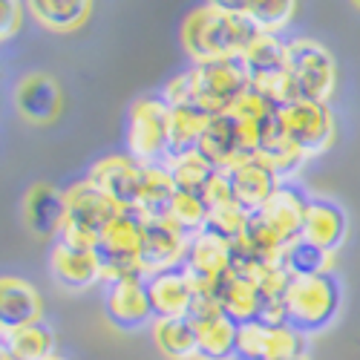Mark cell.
Masks as SVG:
<instances>
[{
	"label": "cell",
	"mask_w": 360,
	"mask_h": 360,
	"mask_svg": "<svg viewBox=\"0 0 360 360\" xmlns=\"http://www.w3.org/2000/svg\"><path fill=\"white\" fill-rule=\"evenodd\" d=\"M248 89L251 75L243 58H222L176 75L165 89V101L170 107H196L214 118L231 112Z\"/></svg>",
	"instance_id": "1"
},
{
	"label": "cell",
	"mask_w": 360,
	"mask_h": 360,
	"mask_svg": "<svg viewBox=\"0 0 360 360\" xmlns=\"http://www.w3.org/2000/svg\"><path fill=\"white\" fill-rule=\"evenodd\" d=\"M257 26L248 20L243 4H207L188 15L182 44L196 64L243 58L257 38Z\"/></svg>",
	"instance_id": "2"
},
{
	"label": "cell",
	"mask_w": 360,
	"mask_h": 360,
	"mask_svg": "<svg viewBox=\"0 0 360 360\" xmlns=\"http://www.w3.org/2000/svg\"><path fill=\"white\" fill-rule=\"evenodd\" d=\"M64 196H67V222L58 243H67L72 248L93 251L104 239V233L118 222V217L127 214L110 196H104L89 179L70 188Z\"/></svg>",
	"instance_id": "3"
},
{
	"label": "cell",
	"mask_w": 360,
	"mask_h": 360,
	"mask_svg": "<svg viewBox=\"0 0 360 360\" xmlns=\"http://www.w3.org/2000/svg\"><path fill=\"white\" fill-rule=\"evenodd\" d=\"M340 309V285L332 274L291 280L288 288V326L300 335H314L338 317Z\"/></svg>",
	"instance_id": "4"
},
{
	"label": "cell",
	"mask_w": 360,
	"mask_h": 360,
	"mask_svg": "<svg viewBox=\"0 0 360 360\" xmlns=\"http://www.w3.org/2000/svg\"><path fill=\"white\" fill-rule=\"evenodd\" d=\"M101 280L122 283V280H144L141 268V217L127 211L104 233V239L93 248Z\"/></svg>",
	"instance_id": "5"
},
{
	"label": "cell",
	"mask_w": 360,
	"mask_h": 360,
	"mask_svg": "<svg viewBox=\"0 0 360 360\" xmlns=\"http://www.w3.org/2000/svg\"><path fill=\"white\" fill-rule=\"evenodd\" d=\"M285 72L291 75L303 101H323L326 104L328 96L335 93V81H338L335 58L317 41H309V38L291 41L288 55H285Z\"/></svg>",
	"instance_id": "6"
},
{
	"label": "cell",
	"mask_w": 360,
	"mask_h": 360,
	"mask_svg": "<svg viewBox=\"0 0 360 360\" xmlns=\"http://www.w3.org/2000/svg\"><path fill=\"white\" fill-rule=\"evenodd\" d=\"M130 156L150 167L170 159V104L165 98H141L130 110Z\"/></svg>",
	"instance_id": "7"
},
{
	"label": "cell",
	"mask_w": 360,
	"mask_h": 360,
	"mask_svg": "<svg viewBox=\"0 0 360 360\" xmlns=\"http://www.w3.org/2000/svg\"><path fill=\"white\" fill-rule=\"evenodd\" d=\"M285 139L303 153L306 159L326 153L335 141V118L323 101H294L277 110Z\"/></svg>",
	"instance_id": "8"
},
{
	"label": "cell",
	"mask_w": 360,
	"mask_h": 360,
	"mask_svg": "<svg viewBox=\"0 0 360 360\" xmlns=\"http://www.w3.org/2000/svg\"><path fill=\"white\" fill-rule=\"evenodd\" d=\"M188 320L199 335V357L207 360H233L236 357V335L239 326L222 314L217 300L205 291H196Z\"/></svg>",
	"instance_id": "9"
},
{
	"label": "cell",
	"mask_w": 360,
	"mask_h": 360,
	"mask_svg": "<svg viewBox=\"0 0 360 360\" xmlns=\"http://www.w3.org/2000/svg\"><path fill=\"white\" fill-rule=\"evenodd\" d=\"M236 357L239 360H303L306 338L291 326H265L245 323L236 335Z\"/></svg>",
	"instance_id": "10"
},
{
	"label": "cell",
	"mask_w": 360,
	"mask_h": 360,
	"mask_svg": "<svg viewBox=\"0 0 360 360\" xmlns=\"http://www.w3.org/2000/svg\"><path fill=\"white\" fill-rule=\"evenodd\" d=\"M191 236L170 219H141V268L144 277L170 271L188 257Z\"/></svg>",
	"instance_id": "11"
},
{
	"label": "cell",
	"mask_w": 360,
	"mask_h": 360,
	"mask_svg": "<svg viewBox=\"0 0 360 360\" xmlns=\"http://www.w3.org/2000/svg\"><path fill=\"white\" fill-rule=\"evenodd\" d=\"M225 173L231 179L233 199L245 214L262 211V207L274 199V193L283 188V179L277 176V170L268 165L262 156H251V159L236 162Z\"/></svg>",
	"instance_id": "12"
},
{
	"label": "cell",
	"mask_w": 360,
	"mask_h": 360,
	"mask_svg": "<svg viewBox=\"0 0 360 360\" xmlns=\"http://www.w3.org/2000/svg\"><path fill=\"white\" fill-rule=\"evenodd\" d=\"M141 179H144V165H139L133 156H107L89 173V182L124 211H136Z\"/></svg>",
	"instance_id": "13"
},
{
	"label": "cell",
	"mask_w": 360,
	"mask_h": 360,
	"mask_svg": "<svg viewBox=\"0 0 360 360\" xmlns=\"http://www.w3.org/2000/svg\"><path fill=\"white\" fill-rule=\"evenodd\" d=\"M185 265H188L185 271H188L193 288L211 294L214 283L222 274H228V268H231V243H225L222 236H217L211 231H202L191 239Z\"/></svg>",
	"instance_id": "14"
},
{
	"label": "cell",
	"mask_w": 360,
	"mask_h": 360,
	"mask_svg": "<svg viewBox=\"0 0 360 360\" xmlns=\"http://www.w3.org/2000/svg\"><path fill=\"white\" fill-rule=\"evenodd\" d=\"M44 303L35 285L20 277H0V338L41 323Z\"/></svg>",
	"instance_id": "15"
},
{
	"label": "cell",
	"mask_w": 360,
	"mask_h": 360,
	"mask_svg": "<svg viewBox=\"0 0 360 360\" xmlns=\"http://www.w3.org/2000/svg\"><path fill=\"white\" fill-rule=\"evenodd\" d=\"M61 86L44 72L26 75L15 86V107L29 124H52L61 112Z\"/></svg>",
	"instance_id": "16"
},
{
	"label": "cell",
	"mask_w": 360,
	"mask_h": 360,
	"mask_svg": "<svg viewBox=\"0 0 360 360\" xmlns=\"http://www.w3.org/2000/svg\"><path fill=\"white\" fill-rule=\"evenodd\" d=\"M147 297H150V309H153L156 320H170V317H188L191 303L196 297V288L188 277V271H170L147 277Z\"/></svg>",
	"instance_id": "17"
},
{
	"label": "cell",
	"mask_w": 360,
	"mask_h": 360,
	"mask_svg": "<svg viewBox=\"0 0 360 360\" xmlns=\"http://www.w3.org/2000/svg\"><path fill=\"white\" fill-rule=\"evenodd\" d=\"M67 222V196L52 185H35L26 196V225L41 239H61Z\"/></svg>",
	"instance_id": "18"
},
{
	"label": "cell",
	"mask_w": 360,
	"mask_h": 360,
	"mask_svg": "<svg viewBox=\"0 0 360 360\" xmlns=\"http://www.w3.org/2000/svg\"><path fill=\"white\" fill-rule=\"evenodd\" d=\"M211 297L217 300L222 314L228 320H233L236 326L257 323V317H259V288L251 280H243L228 271L214 283Z\"/></svg>",
	"instance_id": "19"
},
{
	"label": "cell",
	"mask_w": 360,
	"mask_h": 360,
	"mask_svg": "<svg viewBox=\"0 0 360 360\" xmlns=\"http://www.w3.org/2000/svg\"><path fill=\"white\" fill-rule=\"evenodd\" d=\"M306 199L300 196L297 191H291V188H280L277 193H274V199L268 202L262 211H257L259 214V219L268 225V231H271L280 243H283V248L288 245V243H294V239H300L303 236V217H306Z\"/></svg>",
	"instance_id": "20"
},
{
	"label": "cell",
	"mask_w": 360,
	"mask_h": 360,
	"mask_svg": "<svg viewBox=\"0 0 360 360\" xmlns=\"http://www.w3.org/2000/svg\"><path fill=\"white\" fill-rule=\"evenodd\" d=\"M52 274L67 291H84L101 280V268H98L96 251H84L67 243H58L52 251Z\"/></svg>",
	"instance_id": "21"
},
{
	"label": "cell",
	"mask_w": 360,
	"mask_h": 360,
	"mask_svg": "<svg viewBox=\"0 0 360 360\" xmlns=\"http://www.w3.org/2000/svg\"><path fill=\"white\" fill-rule=\"evenodd\" d=\"M107 314L115 326L122 328H136L144 320L153 317L147 297V280H122L112 283L107 291Z\"/></svg>",
	"instance_id": "22"
},
{
	"label": "cell",
	"mask_w": 360,
	"mask_h": 360,
	"mask_svg": "<svg viewBox=\"0 0 360 360\" xmlns=\"http://www.w3.org/2000/svg\"><path fill=\"white\" fill-rule=\"evenodd\" d=\"M346 214L332 202H309L306 217H303V239H309L311 245L335 254L340 243L346 239Z\"/></svg>",
	"instance_id": "23"
},
{
	"label": "cell",
	"mask_w": 360,
	"mask_h": 360,
	"mask_svg": "<svg viewBox=\"0 0 360 360\" xmlns=\"http://www.w3.org/2000/svg\"><path fill=\"white\" fill-rule=\"evenodd\" d=\"M173 199H176V182H173L167 165L144 167L141 193H139V205L133 214H139L141 219H167Z\"/></svg>",
	"instance_id": "24"
},
{
	"label": "cell",
	"mask_w": 360,
	"mask_h": 360,
	"mask_svg": "<svg viewBox=\"0 0 360 360\" xmlns=\"http://www.w3.org/2000/svg\"><path fill=\"white\" fill-rule=\"evenodd\" d=\"M153 340H156L159 352L170 360H196L199 357V335L188 317L156 320Z\"/></svg>",
	"instance_id": "25"
},
{
	"label": "cell",
	"mask_w": 360,
	"mask_h": 360,
	"mask_svg": "<svg viewBox=\"0 0 360 360\" xmlns=\"http://www.w3.org/2000/svg\"><path fill=\"white\" fill-rule=\"evenodd\" d=\"M332 254L311 245L309 239H294L280 254V268L291 280H309V277H323L332 271Z\"/></svg>",
	"instance_id": "26"
},
{
	"label": "cell",
	"mask_w": 360,
	"mask_h": 360,
	"mask_svg": "<svg viewBox=\"0 0 360 360\" xmlns=\"http://www.w3.org/2000/svg\"><path fill=\"white\" fill-rule=\"evenodd\" d=\"M29 12L52 32H72L89 18L93 4H86V0H35V4H29Z\"/></svg>",
	"instance_id": "27"
},
{
	"label": "cell",
	"mask_w": 360,
	"mask_h": 360,
	"mask_svg": "<svg viewBox=\"0 0 360 360\" xmlns=\"http://www.w3.org/2000/svg\"><path fill=\"white\" fill-rule=\"evenodd\" d=\"M207 115L196 107H170V159L196 153Z\"/></svg>",
	"instance_id": "28"
},
{
	"label": "cell",
	"mask_w": 360,
	"mask_h": 360,
	"mask_svg": "<svg viewBox=\"0 0 360 360\" xmlns=\"http://www.w3.org/2000/svg\"><path fill=\"white\" fill-rule=\"evenodd\" d=\"M4 349L12 360H52L55 357V335L44 323L26 326L20 332L4 338Z\"/></svg>",
	"instance_id": "29"
},
{
	"label": "cell",
	"mask_w": 360,
	"mask_h": 360,
	"mask_svg": "<svg viewBox=\"0 0 360 360\" xmlns=\"http://www.w3.org/2000/svg\"><path fill=\"white\" fill-rule=\"evenodd\" d=\"M285 55H288V44H283L277 35H257L254 44L245 49L243 61L248 67V75L259 78V75L283 72L285 70Z\"/></svg>",
	"instance_id": "30"
},
{
	"label": "cell",
	"mask_w": 360,
	"mask_h": 360,
	"mask_svg": "<svg viewBox=\"0 0 360 360\" xmlns=\"http://www.w3.org/2000/svg\"><path fill=\"white\" fill-rule=\"evenodd\" d=\"M167 170L173 176V182H176V191L196 193V196L205 193L207 182H211L214 173H217V167L207 165L199 153H188V156H179V159L167 162Z\"/></svg>",
	"instance_id": "31"
},
{
	"label": "cell",
	"mask_w": 360,
	"mask_h": 360,
	"mask_svg": "<svg viewBox=\"0 0 360 360\" xmlns=\"http://www.w3.org/2000/svg\"><path fill=\"white\" fill-rule=\"evenodd\" d=\"M207 214H211V207L205 205L202 196L176 191V199H173V205H170L167 219H170L179 231H182V233H188V236L193 239L196 233H202V231L207 228Z\"/></svg>",
	"instance_id": "32"
},
{
	"label": "cell",
	"mask_w": 360,
	"mask_h": 360,
	"mask_svg": "<svg viewBox=\"0 0 360 360\" xmlns=\"http://www.w3.org/2000/svg\"><path fill=\"white\" fill-rule=\"evenodd\" d=\"M248 20L257 26L259 35H277L280 29H285L297 12L291 0H277V4H243Z\"/></svg>",
	"instance_id": "33"
},
{
	"label": "cell",
	"mask_w": 360,
	"mask_h": 360,
	"mask_svg": "<svg viewBox=\"0 0 360 360\" xmlns=\"http://www.w3.org/2000/svg\"><path fill=\"white\" fill-rule=\"evenodd\" d=\"M251 89L262 98L268 101L274 110H283L294 101H300V93L297 86L291 81V75L283 70V72H271V75H259V78H251Z\"/></svg>",
	"instance_id": "34"
},
{
	"label": "cell",
	"mask_w": 360,
	"mask_h": 360,
	"mask_svg": "<svg viewBox=\"0 0 360 360\" xmlns=\"http://www.w3.org/2000/svg\"><path fill=\"white\" fill-rule=\"evenodd\" d=\"M245 222H248V214L236 202H228V205L211 207L205 231L222 236L225 243H239V236H243V231H245Z\"/></svg>",
	"instance_id": "35"
},
{
	"label": "cell",
	"mask_w": 360,
	"mask_h": 360,
	"mask_svg": "<svg viewBox=\"0 0 360 360\" xmlns=\"http://www.w3.org/2000/svg\"><path fill=\"white\" fill-rule=\"evenodd\" d=\"M202 199H205L207 207H219V205L236 202V199H233V191H231V179H228L225 170H217V173H214V179L207 182V188H205V193H202Z\"/></svg>",
	"instance_id": "36"
},
{
	"label": "cell",
	"mask_w": 360,
	"mask_h": 360,
	"mask_svg": "<svg viewBox=\"0 0 360 360\" xmlns=\"http://www.w3.org/2000/svg\"><path fill=\"white\" fill-rule=\"evenodd\" d=\"M23 23V6L15 0H0V44L9 41Z\"/></svg>",
	"instance_id": "37"
},
{
	"label": "cell",
	"mask_w": 360,
	"mask_h": 360,
	"mask_svg": "<svg viewBox=\"0 0 360 360\" xmlns=\"http://www.w3.org/2000/svg\"><path fill=\"white\" fill-rule=\"evenodd\" d=\"M354 9H360V4H354Z\"/></svg>",
	"instance_id": "38"
},
{
	"label": "cell",
	"mask_w": 360,
	"mask_h": 360,
	"mask_svg": "<svg viewBox=\"0 0 360 360\" xmlns=\"http://www.w3.org/2000/svg\"><path fill=\"white\" fill-rule=\"evenodd\" d=\"M196 360H207V357H196Z\"/></svg>",
	"instance_id": "39"
},
{
	"label": "cell",
	"mask_w": 360,
	"mask_h": 360,
	"mask_svg": "<svg viewBox=\"0 0 360 360\" xmlns=\"http://www.w3.org/2000/svg\"><path fill=\"white\" fill-rule=\"evenodd\" d=\"M52 360H61V357H52Z\"/></svg>",
	"instance_id": "40"
},
{
	"label": "cell",
	"mask_w": 360,
	"mask_h": 360,
	"mask_svg": "<svg viewBox=\"0 0 360 360\" xmlns=\"http://www.w3.org/2000/svg\"><path fill=\"white\" fill-rule=\"evenodd\" d=\"M303 360H306V357H303Z\"/></svg>",
	"instance_id": "41"
}]
</instances>
